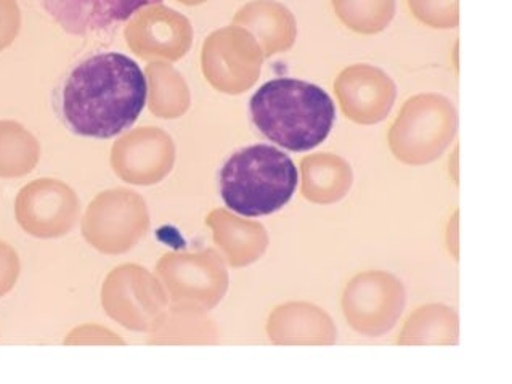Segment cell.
<instances>
[{"instance_id": "3957f363", "label": "cell", "mask_w": 512, "mask_h": 384, "mask_svg": "<svg viewBox=\"0 0 512 384\" xmlns=\"http://www.w3.org/2000/svg\"><path fill=\"white\" fill-rule=\"evenodd\" d=\"M299 184L296 164L265 143L241 148L220 169V197L233 213L262 217L288 205Z\"/></svg>"}, {"instance_id": "277c9868", "label": "cell", "mask_w": 512, "mask_h": 384, "mask_svg": "<svg viewBox=\"0 0 512 384\" xmlns=\"http://www.w3.org/2000/svg\"><path fill=\"white\" fill-rule=\"evenodd\" d=\"M50 18L71 36L100 33L131 20L140 10L163 0H36Z\"/></svg>"}, {"instance_id": "7a4b0ae2", "label": "cell", "mask_w": 512, "mask_h": 384, "mask_svg": "<svg viewBox=\"0 0 512 384\" xmlns=\"http://www.w3.org/2000/svg\"><path fill=\"white\" fill-rule=\"evenodd\" d=\"M252 123L270 142L289 152H309L322 145L336 119L326 90L301 79L265 82L249 102Z\"/></svg>"}, {"instance_id": "6da1fadb", "label": "cell", "mask_w": 512, "mask_h": 384, "mask_svg": "<svg viewBox=\"0 0 512 384\" xmlns=\"http://www.w3.org/2000/svg\"><path fill=\"white\" fill-rule=\"evenodd\" d=\"M147 100V76L139 63L121 52H102L68 73L57 107L73 134L106 140L134 126Z\"/></svg>"}]
</instances>
